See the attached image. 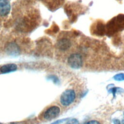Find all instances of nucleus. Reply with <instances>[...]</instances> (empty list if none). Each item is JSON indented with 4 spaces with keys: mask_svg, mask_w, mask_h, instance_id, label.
<instances>
[{
    "mask_svg": "<svg viewBox=\"0 0 124 124\" xmlns=\"http://www.w3.org/2000/svg\"><path fill=\"white\" fill-rule=\"evenodd\" d=\"M76 98V93L72 89L64 91L61 95L60 102L62 106H68L72 104Z\"/></svg>",
    "mask_w": 124,
    "mask_h": 124,
    "instance_id": "f257e3e1",
    "label": "nucleus"
},
{
    "mask_svg": "<svg viewBox=\"0 0 124 124\" xmlns=\"http://www.w3.org/2000/svg\"><path fill=\"white\" fill-rule=\"evenodd\" d=\"M68 63L72 68L78 69L82 65V58L81 56L78 53L71 54L68 59Z\"/></svg>",
    "mask_w": 124,
    "mask_h": 124,
    "instance_id": "f03ea898",
    "label": "nucleus"
},
{
    "mask_svg": "<svg viewBox=\"0 0 124 124\" xmlns=\"http://www.w3.org/2000/svg\"><path fill=\"white\" fill-rule=\"evenodd\" d=\"M60 112L59 107L54 106L48 108L44 113V117L45 119L50 120L57 117Z\"/></svg>",
    "mask_w": 124,
    "mask_h": 124,
    "instance_id": "7ed1b4c3",
    "label": "nucleus"
},
{
    "mask_svg": "<svg viewBox=\"0 0 124 124\" xmlns=\"http://www.w3.org/2000/svg\"><path fill=\"white\" fill-rule=\"evenodd\" d=\"M6 53L11 56H17L20 54V48L18 45L14 43L11 42L8 44L5 48Z\"/></svg>",
    "mask_w": 124,
    "mask_h": 124,
    "instance_id": "20e7f679",
    "label": "nucleus"
},
{
    "mask_svg": "<svg viewBox=\"0 0 124 124\" xmlns=\"http://www.w3.org/2000/svg\"><path fill=\"white\" fill-rule=\"evenodd\" d=\"M11 5L8 0H0V16H7L10 11Z\"/></svg>",
    "mask_w": 124,
    "mask_h": 124,
    "instance_id": "39448f33",
    "label": "nucleus"
},
{
    "mask_svg": "<svg viewBox=\"0 0 124 124\" xmlns=\"http://www.w3.org/2000/svg\"><path fill=\"white\" fill-rule=\"evenodd\" d=\"M71 46V41L67 38H62L59 40L56 45L57 48L62 50H66L69 49Z\"/></svg>",
    "mask_w": 124,
    "mask_h": 124,
    "instance_id": "423d86ee",
    "label": "nucleus"
},
{
    "mask_svg": "<svg viewBox=\"0 0 124 124\" xmlns=\"http://www.w3.org/2000/svg\"><path fill=\"white\" fill-rule=\"evenodd\" d=\"M17 65L15 63H8L2 65L0 68V71L2 74H6L16 70Z\"/></svg>",
    "mask_w": 124,
    "mask_h": 124,
    "instance_id": "0eeeda50",
    "label": "nucleus"
},
{
    "mask_svg": "<svg viewBox=\"0 0 124 124\" xmlns=\"http://www.w3.org/2000/svg\"><path fill=\"white\" fill-rule=\"evenodd\" d=\"M108 92L109 93H112L113 95V97H115V95L118 93H123L124 92V90L120 87H108Z\"/></svg>",
    "mask_w": 124,
    "mask_h": 124,
    "instance_id": "6e6552de",
    "label": "nucleus"
},
{
    "mask_svg": "<svg viewBox=\"0 0 124 124\" xmlns=\"http://www.w3.org/2000/svg\"><path fill=\"white\" fill-rule=\"evenodd\" d=\"M113 78L118 81H121L124 80V73H119L114 75Z\"/></svg>",
    "mask_w": 124,
    "mask_h": 124,
    "instance_id": "1a4fd4ad",
    "label": "nucleus"
},
{
    "mask_svg": "<svg viewBox=\"0 0 124 124\" xmlns=\"http://www.w3.org/2000/svg\"><path fill=\"white\" fill-rule=\"evenodd\" d=\"M48 78L50 79V80H51L55 84H58L60 82L59 78L57 77H56L55 76H54V75L49 76H48Z\"/></svg>",
    "mask_w": 124,
    "mask_h": 124,
    "instance_id": "9d476101",
    "label": "nucleus"
},
{
    "mask_svg": "<svg viewBox=\"0 0 124 124\" xmlns=\"http://www.w3.org/2000/svg\"><path fill=\"white\" fill-rule=\"evenodd\" d=\"M66 124H79L78 121L76 119H72L68 120Z\"/></svg>",
    "mask_w": 124,
    "mask_h": 124,
    "instance_id": "9b49d317",
    "label": "nucleus"
},
{
    "mask_svg": "<svg viewBox=\"0 0 124 124\" xmlns=\"http://www.w3.org/2000/svg\"><path fill=\"white\" fill-rule=\"evenodd\" d=\"M68 119H61V120H58L54 122L53 123H51V124H60L62 122H63L64 121H65L66 120H67Z\"/></svg>",
    "mask_w": 124,
    "mask_h": 124,
    "instance_id": "f8f14e48",
    "label": "nucleus"
},
{
    "mask_svg": "<svg viewBox=\"0 0 124 124\" xmlns=\"http://www.w3.org/2000/svg\"><path fill=\"white\" fill-rule=\"evenodd\" d=\"M86 124H100V123L96 120H91L87 122Z\"/></svg>",
    "mask_w": 124,
    "mask_h": 124,
    "instance_id": "ddd939ff",
    "label": "nucleus"
},
{
    "mask_svg": "<svg viewBox=\"0 0 124 124\" xmlns=\"http://www.w3.org/2000/svg\"><path fill=\"white\" fill-rule=\"evenodd\" d=\"M113 122L114 124H121V122L119 121V120H118V119H114Z\"/></svg>",
    "mask_w": 124,
    "mask_h": 124,
    "instance_id": "4468645a",
    "label": "nucleus"
},
{
    "mask_svg": "<svg viewBox=\"0 0 124 124\" xmlns=\"http://www.w3.org/2000/svg\"><path fill=\"white\" fill-rule=\"evenodd\" d=\"M122 124H124V119H123V120H122Z\"/></svg>",
    "mask_w": 124,
    "mask_h": 124,
    "instance_id": "2eb2a0df",
    "label": "nucleus"
},
{
    "mask_svg": "<svg viewBox=\"0 0 124 124\" xmlns=\"http://www.w3.org/2000/svg\"><path fill=\"white\" fill-rule=\"evenodd\" d=\"M123 114H124V112H123Z\"/></svg>",
    "mask_w": 124,
    "mask_h": 124,
    "instance_id": "dca6fc26",
    "label": "nucleus"
},
{
    "mask_svg": "<svg viewBox=\"0 0 124 124\" xmlns=\"http://www.w3.org/2000/svg\"><path fill=\"white\" fill-rule=\"evenodd\" d=\"M0 124H1V123H0Z\"/></svg>",
    "mask_w": 124,
    "mask_h": 124,
    "instance_id": "f3484780",
    "label": "nucleus"
}]
</instances>
